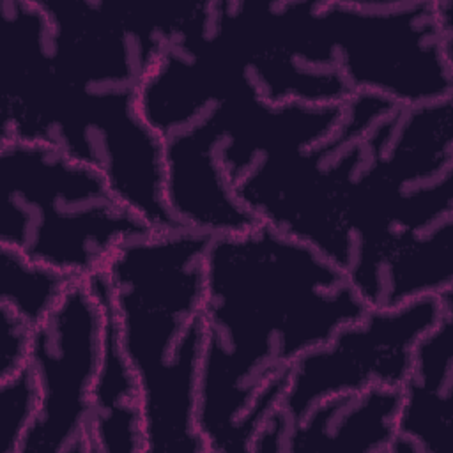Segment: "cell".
<instances>
[{"instance_id":"cell-13","label":"cell","mask_w":453,"mask_h":453,"mask_svg":"<svg viewBox=\"0 0 453 453\" xmlns=\"http://www.w3.org/2000/svg\"><path fill=\"white\" fill-rule=\"evenodd\" d=\"M37 407L39 393L28 366L0 380V453H19Z\"/></svg>"},{"instance_id":"cell-2","label":"cell","mask_w":453,"mask_h":453,"mask_svg":"<svg viewBox=\"0 0 453 453\" xmlns=\"http://www.w3.org/2000/svg\"><path fill=\"white\" fill-rule=\"evenodd\" d=\"M366 310L338 265L267 225L212 237L196 409L207 453H250L296 361Z\"/></svg>"},{"instance_id":"cell-12","label":"cell","mask_w":453,"mask_h":453,"mask_svg":"<svg viewBox=\"0 0 453 453\" xmlns=\"http://www.w3.org/2000/svg\"><path fill=\"white\" fill-rule=\"evenodd\" d=\"M71 281L74 280L0 246V304L32 327L57 306Z\"/></svg>"},{"instance_id":"cell-5","label":"cell","mask_w":453,"mask_h":453,"mask_svg":"<svg viewBox=\"0 0 453 453\" xmlns=\"http://www.w3.org/2000/svg\"><path fill=\"white\" fill-rule=\"evenodd\" d=\"M0 246L71 280L154 232L94 168L35 142H0Z\"/></svg>"},{"instance_id":"cell-10","label":"cell","mask_w":453,"mask_h":453,"mask_svg":"<svg viewBox=\"0 0 453 453\" xmlns=\"http://www.w3.org/2000/svg\"><path fill=\"white\" fill-rule=\"evenodd\" d=\"M400 389L336 395L290 421L285 453H389L396 437Z\"/></svg>"},{"instance_id":"cell-11","label":"cell","mask_w":453,"mask_h":453,"mask_svg":"<svg viewBox=\"0 0 453 453\" xmlns=\"http://www.w3.org/2000/svg\"><path fill=\"white\" fill-rule=\"evenodd\" d=\"M106 310V342L92 389L85 453H145V423L140 388L119 345L108 297Z\"/></svg>"},{"instance_id":"cell-9","label":"cell","mask_w":453,"mask_h":453,"mask_svg":"<svg viewBox=\"0 0 453 453\" xmlns=\"http://www.w3.org/2000/svg\"><path fill=\"white\" fill-rule=\"evenodd\" d=\"M453 428V304L416 343L400 388L389 453H449Z\"/></svg>"},{"instance_id":"cell-6","label":"cell","mask_w":453,"mask_h":453,"mask_svg":"<svg viewBox=\"0 0 453 453\" xmlns=\"http://www.w3.org/2000/svg\"><path fill=\"white\" fill-rule=\"evenodd\" d=\"M350 90L398 106L453 97V2H320Z\"/></svg>"},{"instance_id":"cell-3","label":"cell","mask_w":453,"mask_h":453,"mask_svg":"<svg viewBox=\"0 0 453 453\" xmlns=\"http://www.w3.org/2000/svg\"><path fill=\"white\" fill-rule=\"evenodd\" d=\"M350 285L368 308L453 292V97L372 126L345 207Z\"/></svg>"},{"instance_id":"cell-8","label":"cell","mask_w":453,"mask_h":453,"mask_svg":"<svg viewBox=\"0 0 453 453\" xmlns=\"http://www.w3.org/2000/svg\"><path fill=\"white\" fill-rule=\"evenodd\" d=\"M451 304L453 292H448L396 308H368L296 361L280 409L296 421L320 400L336 395L400 389L416 343Z\"/></svg>"},{"instance_id":"cell-14","label":"cell","mask_w":453,"mask_h":453,"mask_svg":"<svg viewBox=\"0 0 453 453\" xmlns=\"http://www.w3.org/2000/svg\"><path fill=\"white\" fill-rule=\"evenodd\" d=\"M30 342L32 326L0 304V380L27 368Z\"/></svg>"},{"instance_id":"cell-7","label":"cell","mask_w":453,"mask_h":453,"mask_svg":"<svg viewBox=\"0 0 453 453\" xmlns=\"http://www.w3.org/2000/svg\"><path fill=\"white\" fill-rule=\"evenodd\" d=\"M106 329L101 273L71 281L57 306L32 327L27 366L37 386L39 407L19 453H85Z\"/></svg>"},{"instance_id":"cell-4","label":"cell","mask_w":453,"mask_h":453,"mask_svg":"<svg viewBox=\"0 0 453 453\" xmlns=\"http://www.w3.org/2000/svg\"><path fill=\"white\" fill-rule=\"evenodd\" d=\"M211 235L150 232L122 244L101 271L119 345L140 388L145 453H207L198 432Z\"/></svg>"},{"instance_id":"cell-1","label":"cell","mask_w":453,"mask_h":453,"mask_svg":"<svg viewBox=\"0 0 453 453\" xmlns=\"http://www.w3.org/2000/svg\"><path fill=\"white\" fill-rule=\"evenodd\" d=\"M391 106L366 92L336 104L225 99L165 140L166 207L211 237L267 225L343 271L349 189Z\"/></svg>"}]
</instances>
